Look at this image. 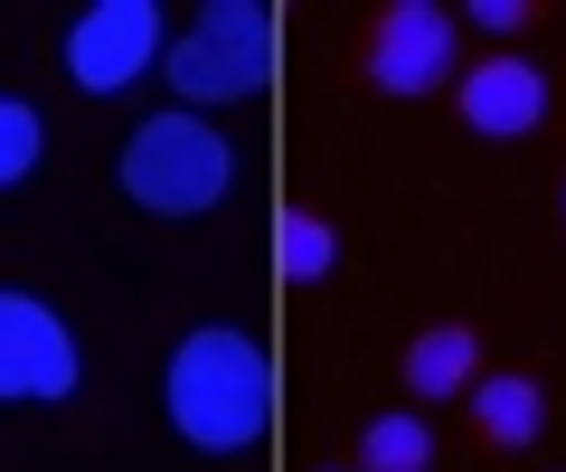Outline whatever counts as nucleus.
<instances>
[{
  "instance_id": "2eb2a0df",
  "label": "nucleus",
  "mask_w": 566,
  "mask_h": 472,
  "mask_svg": "<svg viewBox=\"0 0 566 472\" xmlns=\"http://www.w3.org/2000/svg\"><path fill=\"white\" fill-rule=\"evenodd\" d=\"M557 218H566V189H557Z\"/></svg>"
},
{
  "instance_id": "f03ea898",
  "label": "nucleus",
  "mask_w": 566,
  "mask_h": 472,
  "mask_svg": "<svg viewBox=\"0 0 566 472\" xmlns=\"http://www.w3.org/2000/svg\"><path fill=\"white\" fill-rule=\"evenodd\" d=\"M114 180H123V199L151 208V218H208V208L237 189V143H227L208 114L161 104L151 124H133V143H123Z\"/></svg>"
},
{
  "instance_id": "7ed1b4c3",
  "label": "nucleus",
  "mask_w": 566,
  "mask_h": 472,
  "mask_svg": "<svg viewBox=\"0 0 566 472\" xmlns=\"http://www.w3.org/2000/svg\"><path fill=\"white\" fill-rule=\"evenodd\" d=\"M264 76H274V10H264V0H208L189 29H170L161 85L180 95V114H199V104H245Z\"/></svg>"
},
{
  "instance_id": "4468645a",
  "label": "nucleus",
  "mask_w": 566,
  "mask_h": 472,
  "mask_svg": "<svg viewBox=\"0 0 566 472\" xmlns=\"http://www.w3.org/2000/svg\"><path fill=\"white\" fill-rule=\"evenodd\" d=\"M322 472H359V463H322Z\"/></svg>"
},
{
  "instance_id": "20e7f679",
  "label": "nucleus",
  "mask_w": 566,
  "mask_h": 472,
  "mask_svg": "<svg viewBox=\"0 0 566 472\" xmlns=\"http://www.w3.org/2000/svg\"><path fill=\"white\" fill-rule=\"evenodd\" d=\"M359 76L397 104H424V95H453L463 76V20L444 0H387L368 20V48H359Z\"/></svg>"
},
{
  "instance_id": "6e6552de",
  "label": "nucleus",
  "mask_w": 566,
  "mask_h": 472,
  "mask_svg": "<svg viewBox=\"0 0 566 472\" xmlns=\"http://www.w3.org/2000/svg\"><path fill=\"white\" fill-rule=\"evenodd\" d=\"M397 378H406L416 407H453V397H472V388H482V331H472V322H424L416 340H406Z\"/></svg>"
},
{
  "instance_id": "39448f33",
  "label": "nucleus",
  "mask_w": 566,
  "mask_h": 472,
  "mask_svg": "<svg viewBox=\"0 0 566 472\" xmlns=\"http://www.w3.org/2000/svg\"><path fill=\"white\" fill-rule=\"evenodd\" d=\"M76 388H85L76 322L39 293L0 284V407H66Z\"/></svg>"
},
{
  "instance_id": "ddd939ff",
  "label": "nucleus",
  "mask_w": 566,
  "mask_h": 472,
  "mask_svg": "<svg viewBox=\"0 0 566 472\" xmlns=\"http://www.w3.org/2000/svg\"><path fill=\"white\" fill-rule=\"evenodd\" d=\"M453 20L482 29V39H501V48H520V29H538V10H528V0H463Z\"/></svg>"
},
{
  "instance_id": "9d476101",
  "label": "nucleus",
  "mask_w": 566,
  "mask_h": 472,
  "mask_svg": "<svg viewBox=\"0 0 566 472\" xmlns=\"http://www.w3.org/2000/svg\"><path fill=\"white\" fill-rule=\"evenodd\" d=\"M331 265H340V227L322 218V208H274V274L293 293L331 284Z\"/></svg>"
},
{
  "instance_id": "1a4fd4ad",
  "label": "nucleus",
  "mask_w": 566,
  "mask_h": 472,
  "mask_svg": "<svg viewBox=\"0 0 566 472\" xmlns=\"http://www.w3.org/2000/svg\"><path fill=\"white\" fill-rule=\"evenodd\" d=\"M463 407H472V434H482L491 453H520V444L547 434V388L528 369H482V388H472Z\"/></svg>"
},
{
  "instance_id": "9b49d317",
  "label": "nucleus",
  "mask_w": 566,
  "mask_h": 472,
  "mask_svg": "<svg viewBox=\"0 0 566 472\" xmlns=\"http://www.w3.org/2000/svg\"><path fill=\"white\" fill-rule=\"evenodd\" d=\"M359 472H434V426L424 416H368L359 426Z\"/></svg>"
},
{
  "instance_id": "0eeeda50",
  "label": "nucleus",
  "mask_w": 566,
  "mask_h": 472,
  "mask_svg": "<svg viewBox=\"0 0 566 472\" xmlns=\"http://www.w3.org/2000/svg\"><path fill=\"white\" fill-rule=\"evenodd\" d=\"M453 114H463V133H482V143H528V133L547 124V66L520 57V48L463 57V76H453Z\"/></svg>"
},
{
  "instance_id": "f8f14e48",
  "label": "nucleus",
  "mask_w": 566,
  "mask_h": 472,
  "mask_svg": "<svg viewBox=\"0 0 566 472\" xmlns=\"http://www.w3.org/2000/svg\"><path fill=\"white\" fill-rule=\"evenodd\" d=\"M39 151H48V124H39V104L0 95V189H20L29 170H39Z\"/></svg>"
},
{
  "instance_id": "423d86ee",
  "label": "nucleus",
  "mask_w": 566,
  "mask_h": 472,
  "mask_svg": "<svg viewBox=\"0 0 566 472\" xmlns=\"http://www.w3.org/2000/svg\"><path fill=\"white\" fill-rule=\"evenodd\" d=\"M57 57H66L76 95H133L142 76H161L170 20H161V0H95V10H76Z\"/></svg>"
},
{
  "instance_id": "f257e3e1",
  "label": "nucleus",
  "mask_w": 566,
  "mask_h": 472,
  "mask_svg": "<svg viewBox=\"0 0 566 472\" xmlns=\"http://www.w3.org/2000/svg\"><path fill=\"white\" fill-rule=\"evenodd\" d=\"M161 407L170 434L189 453H255L264 444V416H274V369H264V340L237 322H199L180 331L161 369Z\"/></svg>"
}]
</instances>
